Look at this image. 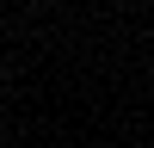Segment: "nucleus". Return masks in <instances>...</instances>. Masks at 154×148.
<instances>
[{
  "instance_id": "f257e3e1",
  "label": "nucleus",
  "mask_w": 154,
  "mask_h": 148,
  "mask_svg": "<svg viewBox=\"0 0 154 148\" xmlns=\"http://www.w3.org/2000/svg\"><path fill=\"white\" fill-rule=\"evenodd\" d=\"M0 74H6V62H0Z\"/></svg>"
}]
</instances>
